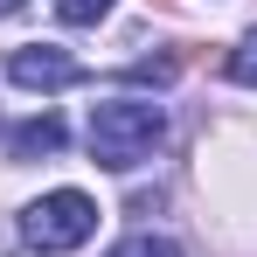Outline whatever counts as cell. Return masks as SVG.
<instances>
[{
    "label": "cell",
    "mask_w": 257,
    "mask_h": 257,
    "mask_svg": "<svg viewBox=\"0 0 257 257\" xmlns=\"http://www.w3.org/2000/svg\"><path fill=\"white\" fill-rule=\"evenodd\" d=\"M160 139H167V111H160V104L111 97V104H97V111H90V160H97V167H111V174L139 167Z\"/></svg>",
    "instance_id": "cell-1"
},
{
    "label": "cell",
    "mask_w": 257,
    "mask_h": 257,
    "mask_svg": "<svg viewBox=\"0 0 257 257\" xmlns=\"http://www.w3.org/2000/svg\"><path fill=\"white\" fill-rule=\"evenodd\" d=\"M90 229H97V202L77 195V188H56L42 202H28V215H21L28 250H42V257H63V250H77V243H90Z\"/></svg>",
    "instance_id": "cell-2"
},
{
    "label": "cell",
    "mask_w": 257,
    "mask_h": 257,
    "mask_svg": "<svg viewBox=\"0 0 257 257\" xmlns=\"http://www.w3.org/2000/svg\"><path fill=\"white\" fill-rule=\"evenodd\" d=\"M7 77H14L21 90H70V84H84V63H77L70 49L28 42V49H14V56H7Z\"/></svg>",
    "instance_id": "cell-3"
},
{
    "label": "cell",
    "mask_w": 257,
    "mask_h": 257,
    "mask_svg": "<svg viewBox=\"0 0 257 257\" xmlns=\"http://www.w3.org/2000/svg\"><path fill=\"white\" fill-rule=\"evenodd\" d=\"M49 153H63V118H56V111L14 125V160H49Z\"/></svg>",
    "instance_id": "cell-4"
},
{
    "label": "cell",
    "mask_w": 257,
    "mask_h": 257,
    "mask_svg": "<svg viewBox=\"0 0 257 257\" xmlns=\"http://www.w3.org/2000/svg\"><path fill=\"white\" fill-rule=\"evenodd\" d=\"M56 14H63L70 28H97V21L111 14V0H56Z\"/></svg>",
    "instance_id": "cell-5"
},
{
    "label": "cell",
    "mask_w": 257,
    "mask_h": 257,
    "mask_svg": "<svg viewBox=\"0 0 257 257\" xmlns=\"http://www.w3.org/2000/svg\"><path fill=\"white\" fill-rule=\"evenodd\" d=\"M229 77H236V84H250V90H257V28H250V35H243V42H236V49H229Z\"/></svg>",
    "instance_id": "cell-6"
},
{
    "label": "cell",
    "mask_w": 257,
    "mask_h": 257,
    "mask_svg": "<svg viewBox=\"0 0 257 257\" xmlns=\"http://www.w3.org/2000/svg\"><path fill=\"white\" fill-rule=\"evenodd\" d=\"M111 257H181V250H174L167 236H125V243H118Z\"/></svg>",
    "instance_id": "cell-7"
},
{
    "label": "cell",
    "mask_w": 257,
    "mask_h": 257,
    "mask_svg": "<svg viewBox=\"0 0 257 257\" xmlns=\"http://www.w3.org/2000/svg\"><path fill=\"white\" fill-rule=\"evenodd\" d=\"M181 56H153V63H132V84H174Z\"/></svg>",
    "instance_id": "cell-8"
}]
</instances>
